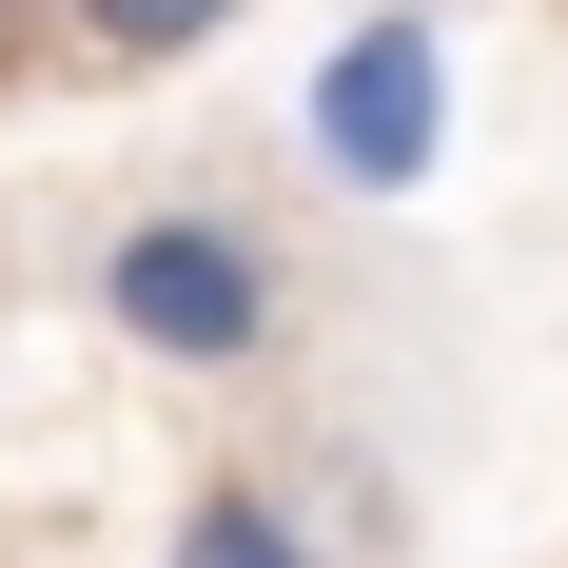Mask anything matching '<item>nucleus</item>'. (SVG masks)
<instances>
[{
	"label": "nucleus",
	"instance_id": "2",
	"mask_svg": "<svg viewBox=\"0 0 568 568\" xmlns=\"http://www.w3.org/2000/svg\"><path fill=\"white\" fill-rule=\"evenodd\" d=\"M432 158H452V40H432V0H373L314 59V176L334 196H412Z\"/></svg>",
	"mask_w": 568,
	"mask_h": 568
},
{
	"label": "nucleus",
	"instance_id": "3",
	"mask_svg": "<svg viewBox=\"0 0 568 568\" xmlns=\"http://www.w3.org/2000/svg\"><path fill=\"white\" fill-rule=\"evenodd\" d=\"M176 568H334L314 510H294L275 470H196V510H176Z\"/></svg>",
	"mask_w": 568,
	"mask_h": 568
},
{
	"label": "nucleus",
	"instance_id": "4",
	"mask_svg": "<svg viewBox=\"0 0 568 568\" xmlns=\"http://www.w3.org/2000/svg\"><path fill=\"white\" fill-rule=\"evenodd\" d=\"M79 20V59H118V79H158V59H196V40H235L255 0H59Z\"/></svg>",
	"mask_w": 568,
	"mask_h": 568
},
{
	"label": "nucleus",
	"instance_id": "1",
	"mask_svg": "<svg viewBox=\"0 0 568 568\" xmlns=\"http://www.w3.org/2000/svg\"><path fill=\"white\" fill-rule=\"evenodd\" d=\"M79 294H99V334L138 353V373H196V393H216V373H275L294 314H314L294 255H275V216H235V196H138Z\"/></svg>",
	"mask_w": 568,
	"mask_h": 568
}]
</instances>
